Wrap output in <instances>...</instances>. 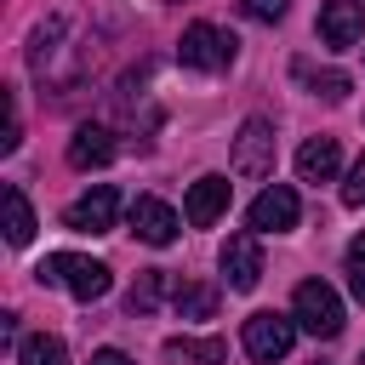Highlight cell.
I'll return each mask as SVG.
<instances>
[{"instance_id": "cell-19", "label": "cell", "mask_w": 365, "mask_h": 365, "mask_svg": "<svg viewBox=\"0 0 365 365\" xmlns=\"http://www.w3.org/2000/svg\"><path fill=\"white\" fill-rule=\"evenodd\" d=\"M348 291L365 302V234L348 240Z\"/></svg>"}, {"instance_id": "cell-10", "label": "cell", "mask_w": 365, "mask_h": 365, "mask_svg": "<svg viewBox=\"0 0 365 365\" xmlns=\"http://www.w3.org/2000/svg\"><path fill=\"white\" fill-rule=\"evenodd\" d=\"M177 211L165 205V200H154V194H137L131 200V234L143 240V245H171L177 240Z\"/></svg>"}, {"instance_id": "cell-9", "label": "cell", "mask_w": 365, "mask_h": 365, "mask_svg": "<svg viewBox=\"0 0 365 365\" xmlns=\"http://www.w3.org/2000/svg\"><path fill=\"white\" fill-rule=\"evenodd\" d=\"M297 217H302V205H297V194L285 182H274V188H262L251 200V228L257 234H285V228H297Z\"/></svg>"}, {"instance_id": "cell-22", "label": "cell", "mask_w": 365, "mask_h": 365, "mask_svg": "<svg viewBox=\"0 0 365 365\" xmlns=\"http://www.w3.org/2000/svg\"><path fill=\"white\" fill-rule=\"evenodd\" d=\"M314 91H319V97H331V103H342V97H348V74H319V80H314Z\"/></svg>"}, {"instance_id": "cell-21", "label": "cell", "mask_w": 365, "mask_h": 365, "mask_svg": "<svg viewBox=\"0 0 365 365\" xmlns=\"http://www.w3.org/2000/svg\"><path fill=\"white\" fill-rule=\"evenodd\" d=\"M245 17H257V23H279V17H285V0H245Z\"/></svg>"}, {"instance_id": "cell-20", "label": "cell", "mask_w": 365, "mask_h": 365, "mask_svg": "<svg viewBox=\"0 0 365 365\" xmlns=\"http://www.w3.org/2000/svg\"><path fill=\"white\" fill-rule=\"evenodd\" d=\"M342 205H365V154H359V165H354L348 182H342Z\"/></svg>"}, {"instance_id": "cell-5", "label": "cell", "mask_w": 365, "mask_h": 365, "mask_svg": "<svg viewBox=\"0 0 365 365\" xmlns=\"http://www.w3.org/2000/svg\"><path fill=\"white\" fill-rule=\"evenodd\" d=\"M234 171L240 177H268L274 171V125L268 120H245L234 137Z\"/></svg>"}, {"instance_id": "cell-23", "label": "cell", "mask_w": 365, "mask_h": 365, "mask_svg": "<svg viewBox=\"0 0 365 365\" xmlns=\"http://www.w3.org/2000/svg\"><path fill=\"white\" fill-rule=\"evenodd\" d=\"M91 365H131L120 348H103V354H91Z\"/></svg>"}, {"instance_id": "cell-24", "label": "cell", "mask_w": 365, "mask_h": 365, "mask_svg": "<svg viewBox=\"0 0 365 365\" xmlns=\"http://www.w3.org/2000/svg\"><path fill=\"white\" fill-rule=\"evenodd\" d=\"M359 365H365V354H359Z\"/></svg>"}, {"instance_id": "cell-16", "label": "cell", "mask_w": 365, "mask_h": 365, "mask_svg": "<svg viewBox=\"0 0 365 365\" xmlns=\"http://www.w3.org/2000/svg\"><path fill=\"white\" fill-rule=\"evenodd\" d=\"M211 308H217L211 285H177V314L182 319H211Z\"/></svg>"}, {"instance_id": "cell-12", "label": "cell", "mask_w": 365, "mask_h": 365, "mask_svg": "<svg viewBox=\"0 0 365 365\" xmlns=\"http://www.w3.org/2000/svg\"><path fill=\"white\" fill-rule=\"evenodd\" d=\"M336 165H342L336 137H308V143L297 148V177H302V182H331Z\"/></svg>"}, {"instance_id": "cell-13", "label": "cell", "mask_w": 365, "mask_h": 365, "mask_svg": "<svg viewBox=\"0 0 365 365\" xmlns=\"http://www.w3.org/2000/svg\"><path fill=\"white\" fill-rule=\"evenodd\" d=\"M108 160H114V131L108 125H80L68 137V165L91 171V165H108Z\"/></svg>"}, {"instance_id": "cell-15", "label": "cell", "mask_w": 365, "mask_h": 365, "mask_svg": "<svg viewBox=\"0 0 365 365\" xmlns=\"http://www.w3.org/2000/svg\"><path fill=\"white\" fill-rule=\"evenodd\" d=\"M17 365H68V348H63V336L34 331V336L17 342Z\"/></svg>"}, {"instance_id": "cell-18", "label": "cell", "mask_w": 365, "mask_h": 365, "mask_svg": "<svg viewBox=\"0 0 365 365\" xmlns=\"http://www.w3.org/2000/svg\"><path fill=\"white\" fill-rule=\"evenodd\" d=\"M160 291H165V274H160V268H143L137 285H131V314H148V308L160 302Z\"/></svg>"}, {"instance_id": "cell-1", "label": "cell", "mask_w": 365, "mask_h": 365, "mask_svg": "<svg viewBox=\"0 0 365 365\" xmlns=\"http://www.w3.org/2000/svg\"><path fill=\"white\" fill-rule=\"evenodd\" d=\"M40 285H63L68 297H80V302H97V297H108V268L103 262H91V257H74V251H51L40 268Z\"/></svg>"}, {"instance_id": "cell-7", "label": "cell", "mask_w": 365, "mask_h": 365, "mask_svg": "<svg viewBox=\"0 0 365 365\" xmlns=\"http://www.w3.org/2000/svg\"><path fill=\"white\" fill-rule=\"evenodd\" d=\"M222 279L234 291H257V279H262V245H257V234H228L222 240Z\"/></svg>"}, {"instance_id": "cell-14", "label": "cell", "mask_w": 365, "mask_h": 365, "mask_svg": "<svg viewBox=\"0 0 365 365\" xmlns=\"http://www.w3.org/2000/svg\"><path fill=\"white\" fill-rule=\"evenodd\" d=\"M0 200H6V240H11V245H29V240H34V211H29L23 188H17V182H6V194H0Z\"/></svg>"}, {"instance_id": "cell-3", "label": "cell", "mask_w": 365, "mask_h": 365, "mask_svg": "<svg viewBox=\"0 0 365 365\" xmlns=\"http://www.w3.org/2000/svg\"><path fill=\"white\" fill-rule=\"evenodd\" d=\"M177 57H182L188 68H205V74H217V68H228V63H234V34H222L217 23H188V29H182V46H177Z\"/></svg>"}, {"instance_id": "cell-8", "label": "cell", "mask_w": 365, "mask_h": 365, "mask_svg": "<svg viewBox=\"0 0 365 365\" xmlns=\"http://www.w3.org/2000/svg\"><path fill=\"white\" fill-rule=\"evenodd\" d=\"M365 34V0H325L319 6V40L331 51H348Z\"/></svg>"}, {"instance_id": "cell-6", "label": "cell", "mask_w": 365, "mask_h": 365, "mask_svg": "<svg viewBox=\"0 0 365 365\" xmlns=\"http://www.w3.org/2000/svg\"><path fill=\"white\" fill-rule=\"evenodd\" d=\"M114 211H120V194H114L108 182H97V188H86V194L63 211V222H68L74 234H108V228H114Z\"/></svg>"}, {"instance_id": "cell-2", "label": "cell", "mask_w": 365, "mask_h": 365, "mask_svg": "<svg viewBox=\"0 0 365 365\" xmlns=\"http://www.w3.org/2000/svg\"><path fill=\"white\" fill-rule=\"evenodd\" d=\"M291 319H297L308 336H336V331H342V297H336L325 279H302L297 297H291Z\"/></svg>"}, {"instance_id": "cell-17", "label": "cell", "mask_w": 365, "mask_h": 365, "mask_svg": "<svg viewBox=\"0 0 365 365\" xmlns=\"http://www.w3.org/2000/svg\"><path fill=\"white\" fill-rule=\"evenodd\" d=\"M171 354H177V359H188V365H222V359H228V348H222L217 336H200V342H188V336H182V342H171Z\"/></svg>"}, {"instance_id": "cell-4", "label": "cell", "mask_w": 365, "mask_h": 365, "mask_svg": "<svg viewBox=\"0 0 365 365\" xmlns=\"http://www.w3.org/2000/svg\"><path fill=\"white\" fill-rule=\"evenodd\" d=\"M291 342H297V319H285V314H251L245 319V354L257 359V365H274V359H285L291 354Z\"/></svg>"}, {"instance_id": "cell-11", "label": "cell", "mask_w": 365, "mask_h": 365, "mask_svg": "<svg viewBox=\"0 0 365 365\" xmlns=\"http://www.w3.org/2000/svg\"><path fill=\"white\" fill-rule=\"evenodd\" d=\"M222 211H228V177H200V182L188 188V200H182V217H188L194 228H211Z\"/></svg>"}]
</instances>
